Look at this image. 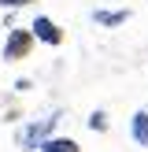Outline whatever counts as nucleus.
Segmentation results:
<instances>
[{
	"mask_svg": "<svg viewBox=\"0 0 148 152\" xmlns=\"http://www.w3.org/2000/svg\"><path fill=\"white\" fill-rule=\"evenodd\" d=\"M33 30H11L7 34V45H4V59H22L30 56V48H33Z\"/></svg>",
	"mask_w": 148,
	"mask_h": 152,
	"instance_id": "nucleus-2",
	"label": "nucleus"
},
{
	"mask_svg": "<svg viewBox=\"0 0 148 152\" xmlns=\"http://www.w3.org/2000/svg\"><path fill=\"white\" fill-rule=\"evenodd\" d=\"M41 152H78V141H70V137H52V141H44Z\"/></svg>",
	"mask_w": 148,
	"mask_h": 152,
	"instance_id": "nucleus-6",
	"label": "nucleus"
},
{
	"mask_svg": "<svg viewBox=\"0 0 148 152\" xmlns=\"http://www.w3.org/2000/svg\"><path fill=\"white\" fill-rule=\"evenodd\" d=\"M26 4H33V0H0V7H26Z\"/></svg>",
	"mask_w": 148,
	"mask_h": 152,
	"instance_id": "nucleus-8",
	"label": "nucleus"
},
{
	"mask_svg": "<svg viewBox=\"0 0 148 152\" xmlns=\"http://www.w3.org/2000/svg\"><path fill=\"white\" fill-rule=\"evenodd\" d=\"M89 126H93V130H107V115H104V111H93V115H89Z\"/></svg>",
	"mask_w": 148,
	"mask_h": 152,
	"instance_id": "nucleus-7",
	"label": "nucleus"
},
{
	"mask_svg": "<svg viewBox=\"0 0 148 152\" xmlns=\"http://www.w3.org/2000/svg\"><path fill=\"white\" fill-rule=\"evenodd\" d=\"M126 19H130V11H93L96 26H122Z\"/></svg>",
	"mask_w": 148,
	"mask_h": 152,
	"instance_id": "nucleus-5",
	"label": "nucleus"
},
{
	"mask_svg": "<svg viewBox=\"0 0 148 152\" xmlns=\"http://www.w3.org/2000/svg\"><path fill=\"white\" fill-rule=\"evenodd\" d=\"M30 30H33V37H37V41H44V45H59V41H63V30H59L48 15H37Z\"/></svg>",
	"mask_w": 148,
	"mask_h": 152,
	"instance_id": "nucleus-3",
	"label": "nucleus"
},
{
	"mask_svg": "<svg viewBox=\"0 0 148 152\" xmlns=\"http://www.w3.org/2000/svg\"><path fill=\"white\" fill-rule=\"evenodd\" d=\"M130 137L137 141L141 148H148V111H133V119H130Z\"/></svg>",
	"mask_w": 148,
	"mask_h": 152,
	"instance_id": "nucleus-4",
	"label": "nucleus"
},
{
	"mask_svg": "<svg viewBox=\"0 0 148 152\" xmlns=\"http://www.w3.org/2000/svg\"><path fill=\"white\" fill-rule=\"evenodd\" d=\"M56 123H59V115H48V119H41V123H30V126H22L19 130V148H26V152H41L44 141H52V130H56Z\"/></svg>",
	"mask_w": 148,
	"mask_h": 152,
	"instance_id": "nucleus-1",
	"label": "nucleus"
}]
</instances>
